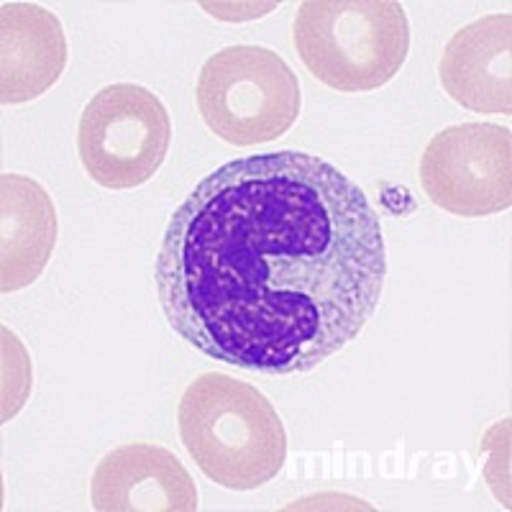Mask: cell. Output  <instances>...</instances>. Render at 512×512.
I'll return each mask as SVG.
<instances>
[{"instance_id": "ba28073f", "label": "cell", "mask_w": 512, "mask_h": 512, "mask_svg": "<svg viewBox=\"0 0 512 512\" xmlns=\"http://www.w3.org/2000/svg\"><path fill=\"white\" fill-rule=\"evenodd\" d=\"M448 98L472 113H512V16L492 13L461 26L438 64Z\"/></svg>"}, {"instance_id": "8992f818", "label": "cell", "mask_w": 512, "mask_h": 512, "mask_svg": "<svg viewBox=\"0 0 512 512\" xmlns=\"http://www.w3.org/2000/svg\"><path fill=\"white\" fill-rule=\"evenodd\" d=\"M420 185L451 216L502 213L512 205V131L497 123L443 128L425 146Z\"/></svg>"}, {"instance_id": "3957f363", "label": "cell", "mask_w": 512, "mask_h": 512, "mask_svg": "<svg viewBox=\"0 0 512 512\" xmlns=\"http://www.w3.org/2000/svg\"><path fill=\"white\" fill-rule=\"evenodd\" d=\"M292 41L315 80L338 93H372L408 59L410 24L395 0H305Z\"/></svg>"}, {"instance_id": "30bf717a", "label": "cell", "mask_w": 512, "mask_h": 512, "mask_svg": "<svg viewBox=\"0 0 512 512\" xmlns=\"http://www.w3.org/2000/svg\"><path fill=\"white\" fill-rule=\"evenodd\" d=\"M57 244V210L36 180L16 172L0 177V290L34 285Z\"/></svg>"}, {"instance_id": "7a4b0ae2", "label": "cell", "mask_w": 512, "mask_h": 512, "mask_svg": "<svg viewBox=\"0 0 512 512\" xmlns=\"http://www.w3.org/2000/svg\"><path fill=\"white\" fill-rule=\"evenodd\" d=\"M180 438L200 472L218 487L249 492L272 482L287 459L280 413L254 384L205 372L177 408Z\"/></svg>"}, {"instance_id": "52a82bcc", "label": "cell", "mask_w": 512, "mask_h": 512, "mask_svg": "<svg viewBox=\"0 0 512 512\" xmlns=\"http://www.w3.org/2000/svg\"><path fill=\"white\" fill-rule=\"evenodd\" d=\"M90 502L98 512H195L198 489L169 448L134 441L100 459Z\"/></svg>"}, {"instance_id": "9c48e42d", "label": "cell", "mask_w": 512, "mask_h": 512, "mask_svg": "<svg viewBox=\"0 0 512 512\" xmlns=\"http://www.w3.org/2000/svg\"><path fill=\"white\" fill-rule=\"evenodd\" d=\"M67 67L59 18L36 3L0 6V100L21 105L52 90Z\"/></svg>"}, {"instance_id": "5b68a950", "label": "cell", "mask_w": 512, "mask_h": 512, "mask_svg": "<svg viewBox=\"0 0 512 512\" xmlns=\"http://www.w3.org/2000/svg\"><path fill=\"white\" fill-rule=\"evenodd\" d=\"M172 121L144 85L116 82L88 100L77 126V152L93 182L134 190L152 180L169 154Z\"/></svg>"}, {"instance_id": "277c9868", "label": "cell", "mask_w": 512, "mask_h": 512, "mask_svg": "<svg viewBox=\"0 0 512 512\" xmlns=\"http://www.w3.org/2000/svg\"><path fill=\"white\" fill-rule=\"evenodd\" d=\"M195 100L205 126L233 146L277 141L303 108L290 64L259 44H236L205 59Z\"/></svg>"}, {"instance_id": "6da1fadb", "label": "cell", "mask_w": 512, "mask_h": 512, "mask_svg": "<svg viewBox=\"0 0 512 512\" xmlns=\"http://www.w3.org/2000/svg\"><path fill=\"white\" fill-rule=\"evenodd\" d=\"M387 246L359 185L308 152L233 159L172 213L154 262L169 328L259 374H305L379 308Z\"/></svg>"}]
</instances>
